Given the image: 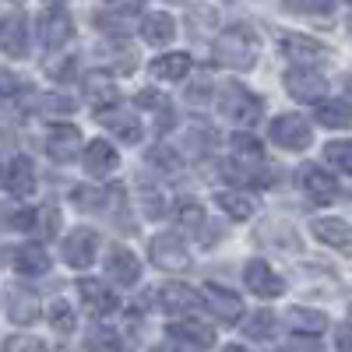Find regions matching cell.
<instances>
[{
	"label": "cell",
	"mask_w": 352,
	"mask_h": 352,
	"mask_svg": "<svg viewBox=\"0 0 352 352\" xmlns=\"http://www.w3.org/2000/svg\"><path fill=\"white\" fill-rule=\"evenodd\" d=\"M261 240H264V243H275V240H282L278 247H285V250H296V247H300L296 232H292L285 222H264V226H261Z\"/></svg>",
	"instance_id": "cell-36"
},
{
	"label": "cell",
	"mask_w": 352,
	"mask_h": 352,
	"mask_svg": "<svg viewBox=\"0 0 352 352\" xmlns=\"http://www.w3.org/2000/svg\"><path fill=\"white\" fill-rule=\"evenodd\" d=\"M141 36L148 39L152 46H162V43L176 39V21H173V14H166V11L144 14V21H141Z\"/></svg>",
	"instance_id": "cell-25"
},
{
	"label": "cell",
	"mask_w": 352,
	"mask_h": 352,
	"mask_svg": "<svg viewBox=\"0 0 352 352\" xmlns=\"http://www.w3.org/2000/svg\"><path fill=\"white\" fill-rule=\"evenodd\" d=\"M74 36V21L64 8H50L39 14V39L46 50H60L67 46V39Z\"/></svg>",
	"instance_id": "cell-9"
},
{
	"label": "cell",
	"mask_w": 352,
	"mask_h": 352,
	"mask_svg": "<svg viewBox=\"0 0 352 352\" xmlns=\"http://www.w3.org/2000/svg\"><path fill=\"white\" fill-rule=\"evenodd\" d=\"M60 254H64V261L71 264V268H88V264L96 261V254H99V232L96 229H85V226L74 229V232H67Z\"/></svg>",
	"instance_id": "cell-7"
},
{
	"label": "cell",
	"mask_w": 352,
	"mask_h": 352,
	"mask_svg": "<svg viewBox=\"0 0 352 352\" xmlns=\"http://www.w3.org/2000/svg\"><path fill=\"white\" fill-rule=\"evenodd\" d=\"M190 21H197V25H212V21H215V11H212V8H204V4H201V8H190Z\"/></svg>",
	"instance_id": "cell-47"
},
{
	"label": "cell",
	"mask_w": 352,
	"mask_h": 352,
	"mask_svg": "<svg viewBox=\"0 0 352 352\" xmlns=\"http://www.w3.org/2000/svg\"><path fill=\"white\" fill-rule=\"evenodd\" d=\"M219 113L226 116V120H236L243 127H254L261 120V113H264V102L254 92H247L243 85H226L222 99H219Z\"/></svg>",
	"instance_id": "cell-2"
},
{
	"label": "cell",
	"mask_w": 352,
	"mask_h": 352,
	"mask_svg": "<svg viewBox=\"0 0 352 352\" xmlns=\"http://www.w3.org/2000/svg\"><path fill=\"white\" fill-rule=\"evenodd\" d=\"M4 352H46V345L32 335H11L4 342Z\"/></svg>",
	"instance_id": "cell-42"
},
{
	"label": "cell",
	"mask_w": 352,
	"mask_h": 352,
	"mask_svg": "<svg viewBox=\"0 0 352 352\" xmlns=\"http://www.w3.org/2000/svg\"><path fill=\"white\" fill-rule=\"evenodd\" d=\"M14 268L21 275H43L50 272V254L43 243H21L18 254H14Z\"/></svg>",
	"instance_id": "cell-24"
},
{
	"label": "cell",
	"mask_w": 352,
	"mask_h": 352,
	"mask_svg": "<svg viewBox=\"0 0 352 352\" xmlns=\"http://www.w3.org/2000/svg\"><path fill=\"white\" fill-rule=\"evenodd\" d=\"M4 310H8V317L14 320V324H32V320L39 317V296H36V289L11 285L8 296H4Z\"/></svg>",
	"instance_id": "cell-13"
},
{
	"label": "cell",
	"mask_w": 352,
	"mask_h": 352,
	"mask_svg": "<svg viewBox=\"0 0 352 352\" xmlns=\"http://www.w3.org/2000/svg\"><path fill=\"white\" fill-rule=\"evenodd\" d=\"M159 307L166 314H190L201 307V296L184 282H166V285H159Z\"/></svg>",
	"instance_id": "cell-17"
},
{
	"label": "cell",
	"mask_w": 352,
	"mask_h": 352,
	"mask_svg": "<svg viewBox=\"0 0 352 352\" xmlns=\"http://www.w3.org/2000/svg\"><path fill=\"white\" fill-rule=\"evenodd\" d=\"M247 335L250 338H272L275 335V314H268V310L250 314L247 317Z\"/></svg>",
	"instance_id": "cell-39"
},
{
	"label": "cell",
	"mask_w": 352,
	"mask_h": 352,
	"mask_svg": "<svg viewBox=\"0 0 352 352\" xmlns=\"http://www.w3.org/2000/svg\"><path fill=\"white\" fill-rule=\"evenodd\" d=\"M300 187H303L314 201H331V197L338 194L335 176L324 173L320 166H303V169H300Z\"/></svg>",
	"instance_id": "cell-19"
},
{
	"label": "cell",
	"mask_w": 352,
	"mask_h": 352,
	"mask_svg": "<svg viewBox=\"0 0 352 352\" xmlns=\"http://www.w3.org/2000/svg\"><path fill=\"white\" fill-rule=\"evenodd\" d=\"M212 99V78H197L190 88H187V102H194V106H201V102H208Z\"/></svg>",
	"instance_id": "cell-43"
},
{
	"label": "cell",
	"mask_w": 352,
	"mask_h": 352,
	"mask_svg": "<svg viewBox=\"0 0 352 352\" xmlns=\"http://www.w3.org/2000/svg\"><path fill=\"white\" fill-rule=\"evenodd\" d=\"M138 201H141V212L148 215V219H162L166 215V194H162V187L141 184L138 187Z\"/></svg>",
	"instance_id": "cell-33"
},
{
	"label": "cell",
	"mask_w": 352,
	"mask_h": 352,
	"mask_svg": "<svg viewBox=\"0 0 352 352\" xmlns=\"http://www.w3.org/2000/svg\"><path fill=\"white\" fill-rule=\"evenodd\" d=\"M148 162L155 169H162V173H176V169H180V155H176L173 148H162V144H159V148H148Z\"/></svg>",
	"instance_id": "cell-41"
},
{
	"label": "cell",
	"mask_w": 352,
	"mask_h": 352,
	"mask_svg": "<svg viewBox=\"0 0 352 352\" xmlns=\"http://www.w3.org/2000/svg\"><path fill=\"white\" fill-rule=\"evenodd\" d=\"M96 56L102 60V67H113L116 74H134L138 67V50L120 43V39H106L96 46Z\"/></svg>",
	"instance_id": "cell-16"
},
{
	"label": "cell",
	"mask_w": 352,
	"mask_h": 352,
	"mask_svg": "<svg viewBox=\"0 0 352 352\" xmlns=\"http://www.w3.org/2000/svg\"><path fill=\"white\" fill-rule=\"evenodd\" d=\"M99 124H102L106 131H113L120 141H127V144H138V141H141V124H138V116L127 113V109H120L116 102L99 109Z\"/></svg>",
	"instance_id": "cell-14"
},
{
	"label": "cell",
	"mask_w": 352,
	"mask_h": 352,
	"mask_svg": "<svg viewBox=\"0 0 352 352\" xmlns=\"http://www.w3.org/2000/svg\"><path fill=\"white\" fill-rule=\"evenodd\" d=\"M106 275L116 282V285H134L138 278H141V264H138V257L127 250V247H109L106 250Z\"/></svg>",
	"instance_id": "cell-15"
},
{
	"label": "cell",
	"mask_w": 352,
	"mask_h": 352,
	"mask_svg": "<svg viewBox=\"0 0 352 352\" xmlns=\"http://www.w3.org/2000/svg\"><path fill=\"white\" fill-rule=\"evenodd\" d=\"M257 36H254V28L250 25H232L226 28V32L215 39L212 46V56H215V64L222 67H232V71H250L254 60H257Z\"/></svg>",
	"instance_id": "cell-1"
},
{
	"label": "cell",
	"mask_w": 352,
	"mask_h": 352,
	"mask_svg": "<svg viewBox=\"0 0 352 352\" xmlns=\"http://www.w3.org/2000/svg\"><path fill=\"white\" fill-rule=\"evenodd\" d=\"M243 282H247V289L254 292V296H261V300H275V296H282V292H285L282 275H275V268H272L268 261H247Z\"/></svg>",
	"instance_id": "cell-6"
},
{
	"label": "cell",
	"mask_w": 352,
	"mask_h": 352,
	"mask_svg": "<svg viewBox=\"0 0 352 352\" xmlns=\"http://www.w3.org/2000/svg\"><path fill=\"white\" fill-rule=\"evenodd\" d=\"M43 109L46 113H67V109H74V102L71 99H60V96H50V99H43Z\"/></svg>",
	"instance_id": "cell-45"
},
{
	"label": "cell",
	"mask_w": 352,
	"mask_h": 352,
	"mask_svg": "<svg viewBox=\"0 0 352 352\" xmlns=\"http://www.w3.org/2000/svg\"><path fill=\"white\" fill-rule=\"evenodd\" d=\"M282 53L289 56L292 64H300V67H317V64H324L331 56V50L324 43H317L310 36H296V32L282 36Z\"/></svg>",
	"instance_id": "cell-5"
},
{
	"label": "cell",
	"mask_w": 352,
	"mask_h": 352,
	"mask_svg": "<svg viewBox=\"0 0 352 352\" xmlns=\"http://www.w3.org/2000/svg\"><path fill=\"white\" fill-rule=\"evenodd\" d=\"M50 328H56L60 335H71L78 328V317H74V307L67 300H53L50 303Z\"/></svg>",
	"instance_id": "cell-34"
},
{
	"label": "cell",
	"mask_w": 352,
	"mask_h": 352,
	"mask_svg": "<svg viewBox=\"0 0 352 352\" xmlns=\"http://www.w3.org/2000/svg\"><path fill=\"white\" fill-rule=\"evenodd\" d=\"M0 184H4V190L11 197H28L36 190V166H32V159H28V155H14L4 166V173H0Z\"/></svg>",
	"instance_id": "cell-11"
},
{
	"label": "cell",
	"mask_w": 352,
	"mask_h": 352,
	"mask_svg": "<svg viewBox=\"0 0 352 352\" xmlns=\"http://www.w3.org/2000/svg\"><path fill=\"white\" fill-rule=\"evenodd\" d=\"M222 352H247V349H243V345H226Z\"/></svg>",
	"instance_id": "cell-51"
},
{
	"label": "cell",
	"mask_w": 352,
	"mask_h": 352,
	"mask_svg": "<svg viewBox=\"0 0 352 352\" xmlns=\"http://www.w3.org/2000/svg\"><path fill=\"white\" fill-rule=\"evenodd\" d=\"M285 92L296 102H320L328 96V81L320 78L314 67H292L285 74Z\"/></svg>",
	"instance_id": "cell-4"
},
{
	"label": "cell",
	"mask_w": 352,
	"mask_h": 352,
	"mask_svg": "<svg viewBox=\"0 0 352 352\" xmlns=\"http://www.w3.org/2000/svg\"><path fill=\"white\" fill-rule=\"evenodd\" d=\"M85 99L92 102V106H113L116 102V88H113V81L106 78V74H88L85 78Z\"/></svg>",
	"instance_id": "cell-30"
},
{
	"label": "cell",
	"mask_w": 352,
	"mask_h": 352,
	"mask_svg": "<svg viewBox=\"0 0 352 352\" xmlns=\"http://www.w3.org/2000/svg\"><path fill=\"white\" fill-rule=\"evenodd\" d=\"M102 8L106 14H99V25H113L116 18H134L144 8V0H102Z\"/></svg>",
	"instance_id": "cell-35"
},
{
	"label": "cell",
	"mask_w": 352,
	"mask_h": 352,
	"mask_svg": "<svg viewBox=\"0 0 352 352\" xmlns=\"http://www.w3.org/2000/svg\"><path fill=\"white\" fill-rule=\"evenodd\" d=\"M285 352H320V349H317V342H314V338H292Z\"/></svg>",
	"instance_id": "cell-48"
},
{
	"label": "cell",
	"mask_w": 352,
	"mask_h": 352,
	"mask_svg": "<svg viewBox=\"0 0 352 352\" xmlns=\"http://www.w3.org/2000/svg\"><path fill=\"white\" fill-rule=\"evenodd\" d=\"M338 352H349V324H338Z\"/></svg>",
	"instance_id": "cell-50"
},
{
	"label": "cell",
	"mask_w": 352,
	"mask_h": 352,
	"mask_svg": "<svg viewBox=\"0 0 352 352\" xmlns=\"http://www.w3.org/2000/svg\"><path fill=\"white\" fill-rule=\"evenodd\" d=\"M282 4L296 14H331L338 0H282Z\"/></svg>",
	"instance_id": "cell-40"
},
{
	"label": "cell",
	"mask_w": 352,
	"mask_h": 352,
	"mask_svg": "<svg viewBox=\"0 0 352 352\" xmlns=\"http://www.w3.org/2000/svg\"><path fill=\"white\" fill-rule=\"evenodd\" d=\"M187 71H190L187 53H162V56L152 60V74L159 81H180V78H187Z\"/></svg>",
	"instance_id": "cell-27"
},
{
	"label": "cell",
	"mask_w": 352,
	"mask_h": 352,
	"mask_svg": "<svg viewBox=\"0 0 352 352\" xmlns=\"http://www.w3.org/2000/svg\"><path fill=\"white\" fill-rule=\"evenodd\" d=\"M78 296L85 300V307L92 310L96 317H106V314L116 310V296H113L102 282H96V278H81V282H78Z\"/></svg>",
	"instance_id": "cell-20"
},
{
	"label": "cell",
	"mask_w": 352,
	"mask_h": 352,
	"mask_svg": "<svg viewBox=\"0 0 352 352\" xmlns=\"http://www.w3.org/2000/svg\"><path fill=\"white\" fill-rule=\"evenodd\" d=\"M0 50L8 56H25L28 53V28L21 14H11L0 21Z\"/></svg>",
	"instance_id": "cell-21"
},
{
	"label": "cell",
	"mask_w": 352,
	"mask_h": 352,
	"mask_svg": "<svg viewBox=\"0 0 352 352\" xmlns=\"http://www.w3.org/2000/svg\"><path fill=\"white\" fill-rule=\"evenodd\" d=\"M176 219H180V226L184 229H201L204 226V208H201V204L194 201V197H184L180 204H176Z\"/></svg>",
	"instance_id": "cell-37"
},
{
	"label": "cell",
	"mask_w": 352,
	"mask_h": 352,
	"mask_svg": "<svg viewBox=\"0 0 352 352\" xmlns=\"http://www.w3.org/2000/svg\"><path fill=\"white\" fill-rule=\"evenodd\" d=\"M219 208L229 215V219H236V222H247L254 215V201L243 194V190H219Z\"/></svg>",
	"instance_id": "cell-29"
},
{
	"label": "cell",
	"mask_w": 352,
	"mask_h": 352,
	"mask_svg": "<svg viewBox=\"0 0 352 352\" xmlns=\"http://www.w3.org/2000/svg\"><path fill=\"white\" fill-rule=\"evenodd\" d=\"M324 159L338 169V173H352V144L349 141H331L324 148Z\"/></svg>",
	"instance_id": "cell-38"
},
{
	"label": "cell",
	"mask_w": 352,
	"mask_h": 352,
	"mask_svg": "<svg viewBox=\"0 0 352 352\" xmlns=\"http://www.w3.org/2000/svg\"><path fill=\"white\" fill-rule=\"evenodd\" d=\"M232 162H236V166H232V169H247V166H261V141L257 138H250V134H232ZM240 180H243V176H240Z\"/></svg>",
	"instance_id": "cell-28"
},
{
	"label": "cell",
	"mask_w": 352,
	"mask_h": 352,
	"mask_svg": "<svg viewBox=\"0 0 352 352\" xmlns=\"http://www.w3.org/2000/svg\"><path fill=\"white\" fill-rule=\"evenodd\" d=\"M152 261L162 272H187L190 268V254H187L184 240L173 236V232H162V236L152 240Z\"/></svg>",
	"instance_id": "cell-10"
},
{
	"label": "cell",
	"mask_w": 352,
	"mask_h": 352,
	"mask_svg": "<svg viewBox=\"0 0 352 352\" xmlns=\"http://www.w3.org/2000/svg\"><path fill=\"white\" fill-rule=\"evenodd\" d=\"M78 148H81V131H78V127H71V124H53V127L46 131V152H50V159L71 162V159H78Z\"/></svg>",
	"instance_id": "cell-12"
},
{
	"label": "cell",
	"mask_w": 352,
	"mask_h": 352,
	"mask_svg": "<svg viewBox=\"0 0 352 352\" xmlns=\"http://www.w3.org/2000/svg\"><path fill=\"white\" fill-rule=\"evenodd\" d=\"M21 78L18 74H11V71H0V99H8V96H18L21 92Z\"/></svg>",
	"instance_id": "cell-44"
},
{
	"label": "cell",
	"mask_w": 352,
	"mask_h": 352,
	"mask_svg": "<svg viewBox=\"0 0 352 352\" xmlns=\"http://www.w3.org/2000/svg\"><path fill=\"white\" fill-rule=\"evenodd\" d=\"M116 166H120V155H116V148L109 141H88L85 144V169L92 176H109Z\"/></svg>",
	"instance_id": "cell-18"
},
{
	"label": "cell",
	"mask_w": 352,
	"mask_h": 352,
	"mask_svg": "<svg viewBox=\"0 0 352 352\" xmlns=\"http://www.w3.org/2000/svg\"><path fill=\"white\" fill-rule=\"evenodd\" d=\"M352 120V109H349V99H335V102H324L317 113V124L324 127H335V131H345Z\"/></svg>",
	"instance_id": "cell-32"
},
{
	"label": "cell",
	"mask_w": 352,
	"mask_h": 352,
	"mask_svg": "<svg viewBox=\"0 0 352 352\" xmlns=\"http://www.w3.org/2000/svg\"><path fill=\"white\" fill-rule=\"evenodd\" d=\"M204 307H208L222 324H236V320L243 317V300L236 296L232 289H226V285H215V282H208L204 285V300H201Z\"/></svg>",
	"instance_id": "cell-8"
},
{
	"label": "cell",
	"mask_w": 352,
	"mask_h": 352,
	"mask_svg": "<svg viewBox=\"0 0 352 352\" xmlns=\"http://www.w3.org/2000/svg\"><path fill=\"white\" fill-rule=\"evenodd\" d=\"M39 219H43V229H46L50 236H53V229L60 226V212H56V208H46V212H43Z\"/></svg>",
	"instance_id": "cell-49"
},
{
	"label": "cell",
	"mask_w": 352,
	"mask_h": 352,
	"mask_svg": "<svg viewBox=\"0 0 352 352\" xmlns=\"http://www.w3.org/2000/svg\"><path fill=\"white\" fill-rule=\"evenodd\" d=\"M169 335L190 349H212L215 345V328L201 324V320H176V324H169Z\"/></svg>",
	"instance_id": "cell-22"
},
{
	"label": "cell",
	"mask_w": 352,
	"mask_h": 352,
	"mask_svg": "<svg viewBox=\"0 0 352 352\" xmlns=\"http://www.w3.org/2000/svg\"><path fill=\"white\" fill-rule=\"evenodd\" d=\"M173 4H187V0H173Z\"/></svg>",
	"instance_id": "cell-52"
},
{
	"label": "cell",
	"mask_w": 352,
	"mask_h": 352,
	"mask_svg": "<svg viewBox=\"0 0 352 352\" xmlns=\"http://www.w3.org/2000/svg\"><path fill=\"white\" fill-rule=\"evenodd\" d=\"M138 102H141V106H152V109H162V106H169V102H166V96L152 92V88H144V92L138 96Z\"/></svg>",
	"instance_id": "cell-46"
},
{
	"label": "cell",
	"mask_w": 352,
	"mask_h": 352,
	"mask_svg": "<svg viewBox=\"0 0 352 352\" xmlns=\"http://www.w3.org/2000/svg\"><path fill=\"white\" fill-rule=\"evenodd\" d=\"M272 141L278 144V148H289V152H303L307 144L314 141V131L307 120H300V116H275L272 120Z\"/></svg>",
	"instance_id": "cell-3"
},
{
	"label": "cell",
	"mask_w": 352,
	"mask_h": 352,
	"mask_svg": "<svg viewBox=\"0 0 352 352\" xmlns=\"http://www.w3.org/2000/svg\"><path fill=\"white\" fill-rule=\"evenodd\" d=\"M285 320H289V328L300 331V335H320V331H328V317L320 314V310H310V307H292L285 314Z\"/></svg>",
	"instance_id": "cell-26"
},
{
	"label": "cell",
	"mask_w": 352,
	"mask_h": 352,
	"mask_svg": "<svg viewBox=\"0 0 352 352\" xmlns=\"http://www.w3.org/2000/svg\"><path fill=\"white\" fill-rule=\"evenodd\" d=\"M85 345H88V352H120L124 349L116 328H106V324H96L92 331H88L85 335Z\"/></svg>",
	"instance_id": "cell-31"
},
{
	"label": "cell",
	"mask_w": 352,
	"mask_h": 352,
	"mask_svg": "<svg viewBox=\"0 0 352 352\" xmlns=\"http://www.w3.org/2000/svg\"><path fill=\"white\" fill-rule=\"evenodd\" d=\"M310 232H314L320 243H328L335 250H345L349 247V222L345 219H314L310 222Z\"/></svg>",
	"instance_id": "cell-23"
}]
</instances>
